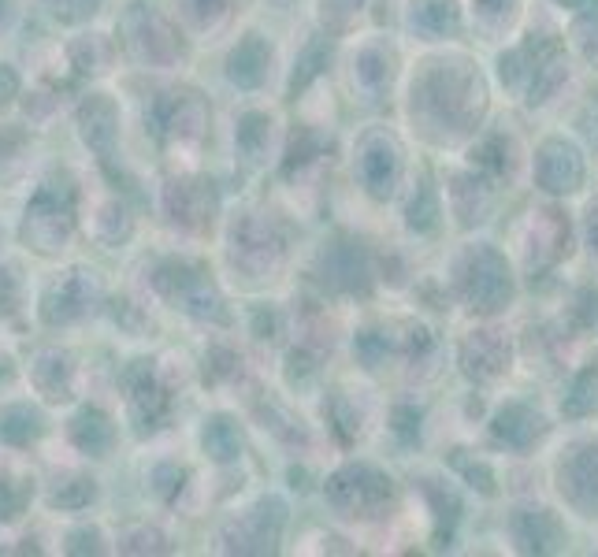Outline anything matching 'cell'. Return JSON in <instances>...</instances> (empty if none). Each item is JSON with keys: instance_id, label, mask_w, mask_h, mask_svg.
I'll return each mask as SVG.
<instances>
[{"instance_id": "obj_5", "label": "cell", "mask_w": 598, "mask_h": 557, "mask_svg": "<svg viewBox=\"0 0 598 557\" xmlns=\"http://www.w3.org/2000/svg\"><path fill=\"white\" fill-rule=\"evenodd\" d=\"M546 431V420L539 413H532L528 405H506L502 413L494 416V439L506 442V446H532L539 435Z\"/></svg>"}, {"instance_id": "obj_11", "label": "cell", "mask_w": 598, "mask_h": 557, "mask_svg": "<svg viewBox=\"0 0 598 557\" xmlns=\"http://www.w3.org/2000/svg\"><path fill=\"white\" fill-rule=\"evenodd\" d=\"M587 238L598 249V205H591V212H587Z\"/></svg>"}, {"instance_id": "obj_1", "label": "cell", "mask_w": 598, "mask_h": 557, "mask_svg": "<svg viewBox=\"0 0 598 557\" xmlns=\"http://www.w3.org/2000/svg\"><path fill=\"white\" fill-rule=\"evenodd\" d=\"M468 298H472V309H480V312L502 309V305L513 298V279H509L506 260L498 257L494 249H480V253L472 257Z\"/></svg>"}, {"instance_id": "obj_9", "label": "cell", "mask_w": 598, "mask_h": 557, "mask_svg": "<svg viewBox=\"0 0 598 557\" xmlns=\"http://www.w3.org/2000/svg\"><path fill=\"white\" fill-rule=\"evenodd\" d=\"M420 23L428 26V30H435V34L457 30V8H454V0H435L431 8H424V12H420Z\"/></svg>"}, {"instance_id": "obj_6", "label": "cell", "mask_w": 598, "mask_h": 557, "mask_svg": "<svg viewBox=\"0 0 598 557\" xmlns=\"http://www.w3.org/2000/svg\"><path fill=\"white\" fill-rule=\"evenodd\" d=\"M506 361H509L506 342L494 338V331H483V335H476L465 346V368H468V376H476V379L498 376V372L506 368Z\"/></svg>"}, {"instance_id": "obj_4", "label": "cell", "mask_w": 598, "mask_h": 557, "mask_svg": "<svg viewBox=\"0 0 598 557\" xmlns=\"http://www.w3.org/2000/svg\"><path fill=\"white\" fill-rule=\"evenodd\" d=\"M513 535H517L520 550H528V554H554L561 546V539H565L561 524L546 509H524V513H517L513 517Z\"/></svg>"}, {"instance_id": "obj_7", "label": "cell", "mask_w": 598, "mask_h": 557, "mask_svg": "<svg viewBox=\"0 0 598 557\" xmlns=\"http://www.w3.org/2000/svg\"><path fill=\"white\" fill-rule=\"evenodd\" d=\"M598 405V368H584L580 376L572 379L569 394L561 402V413L565 416H587Z\"/></svg>"}, {"instance_id": "obj_13", "label": "cell", "mask_w": 598, "mask_h": 557, "mask_svg": "<svg viewBox=\"0 0 598 557\" xmlns=\"http://www.w3.org/2000/svg\"><path fill=\"white\" fill-rule=\"evenodd\" d=\"M558 4H565V8H580L584 0H558Z\"/></svg>"}, {"instance_id": "obj_8", "label": "cell", "mask_w": 598, "mask_h": 557, "mask_svg": "<svg viewBox=\"0 0 598 557\" xmlns=\"http://www.w3.org/2000/svg\"><path fill=\"white\" fill-rule=\"evenodd\" d=\"M561 78H565V64H561V49H558V52H550V56H539V60H535L532 97H528V101H532V104L546 101V97H550V90L558 86Z\"/></svg>"}, {"instance_id": "obj_12", "label": "cell", "mask_w": 598, "mask_h": 557, "mask_svg": "<svg viewBox=\"0 0 598 557\" xmlns=\"http://www.w3.org/2000/svg\"><path fill=\"white\" fill-rule=\"evenodd\" d=\"M584 56L591 60V64H598V26H595V34H587L584 38Z\"/></svg>"}, {"instance_id": "obj_10", "label": "cell", "mask_w": 598, "mask_h": 557, "mask_svg": "<svg viewBox=\"0 0 598 557\" xmlns=\"http://www.w3.org/2000/svg\"><path fill=\"white\" fill-rule=\"evenodd\" d=\"M457 465L465 468V476L472 480V487H480L483 494H494V476H491V468H487V465H468V461H461V457H457Z\"/></svg>"}, {"instance_id": "obj_3", "label": "cell", "mask_w": 598, "mask_h": 557, "mask_svg": "<svg viewBox=\"0 0 598 557\" xmlns=\"http://www.w3.org/2000/svg\"><path fill=\"white\" fill-rule=\"evenodd\" d=\"M561 494H569L572 506H580L587 517H598V442L572 450L561 465Z\"/></svg>"}, {"instance_id": "obj_2", "label": "cell", "mask_w": 598, "mask_h": 557, "mask_svg": "<svg viewBox=\"0 0 598 557\" xmlns=\"http://www.w3.org/2000/svg\"><path fill=\"white\" fill-rule=\"evenodd\" d=\"M535 175H539V186L550 190V194H572V190H580V182H584V156H580V149L572 142H565V138H550V142L539 149Z\"/></svg>"}]
</instances>
